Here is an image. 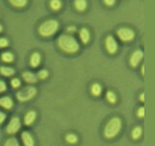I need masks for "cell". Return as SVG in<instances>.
Instances as JSON below:
<instances>
[{
  "label": "cell",
  "mask_w": 155,
  "mask_h": 146,
  "mask_svg": "<svg viewBox=\"0 0 155 146\" xmlns=\"http://www.w3.org/2000/svg\"><path fill=\"white\" fill-rule=\"evenodd\" d=\"M105 3L107 5H109V6H111V5H114V3L115 2V0H104Z\"/></svg>",
  "instance_id": "obj_30"
},
{
  "label": "cell",
  "mask_w": 155,
  "mask_h": 146,
  "mask_svg": "<svg viewBox=\"0 0 155 146\" xmlns=\"http://www.w3.org/2000/svg\"><path fill=\"white\" fill-rule=\"evenodd\" d=\"M75 5L78 10L84 11V10L86 8V0H76Z\"/></svg>",
  "instance_id": "obj_15"
},
{
  "label": "cell",
  "mask_w": 155,
  "mask_h": 146,
  "mask_svg": "<svg viewBox=\"0 0 155 146\" xmlns=\"http://www.w3.org/2000/svg\"><path fill=\"white\" fill-rule=\"evenodd\" d=\"M5 145H7V146H10V145H15V146H17L18 145V141L15 139V138H10L6 141V143H5Z\"/></svg>",
  "instance_id": "obj_24"
},
{
  "label": "cell",
  "mask_w": 155,
  "mask_h": 146,
  "mask_svg": "<svg viewBox=\"0 0 155 146\" xmlns=\"http://www.w3.org/2000/svg\"><path fill=\"white\" fill-rule=\"evenodd\" d=\"M119 38L123 41H130L134 38V32L129 28H120L117 31Z\"/></svg>",
  "instance_id": "obj_5"
},
{
  "label": "cell",
  "mask_w": 155,
  "mask_h": 146,
  "mask_svg": "<svg viewBox=\"0 0 155 146\" xmlns=\"http://www.w3.org/2000/svg\"><path fill=\"white\" fill-rule=\"evenodd\" d=\"M106 47L107 50L109 51L110 54H114L117 50V43L114 40V38L113 36H108L106 39Z\"/></svg>",
  "instance_id": "obj_7"
},
{
  "label": "cell",
  "mask_w": 155,
  "mask_h": 146,
  "mask_svg": "<svg viewBox=\"0 0 155 146\" xmlns=\"http://www.w3.org/2000/svg\"><path fill=\"white\" fill-rule=\"evenodd\" d=\"M121 128V121L119 118H113L107 124L105 128V135L108 138H111L119 133Z\"/></svg>",
  "instance_id": "obj_2"
},
{
  "label": "cell",
  "mask_w": 155,
  "mask_h": 146,
  "mask_svg": "<svg viewBox=\"0 0 155 146\" xmlns=\"http://www.w3.org/2000/svg\"><path fill=\"white\" fill-rule=\"evenodd\" d=\"M23 79L28 83H35L37 81V77L35 74L31 72H24L23 73Z\"/></svg>",
  "instance_id": "obj_12"
},
{
  "label": "cell",
  "mask_w": 155,
  "mask_h": 146,
  "mask_svg": "<svg viewBox=\"0 0 155 146\" xmlns=\"http://www.w3.org/2000/svg\"><path fill=\"white\" fill-rule=\"evenodd\" d=\"M21 137H22V140H23V142H24V144H25V145L32 146V145L34 144V140H33V138L31 137L30 134H28L27 131H24V133H22Z\"/></svg>",
  "instance_id": "obj_10"
},
{
  "label": "cell",
  "mask_w": 155,
  "mask_h": 146,
  "mask_svg": "<svg viewBox=\"0 0 155 146\" xmlns=\"http://www.w3.org/2000/svg\"><path fill=\"white\" fill-rule=\"evenodd\" d=\"M51 6L53 10H58L61 7V2L59 0H51Z\"/></svg>",
  "instance_id": "obj_21"
},
{
  "label": "cell",
  "mask_w": 155,
  "mask_h": 146,
  "mask_svg": "<svg viewBox=\"0 0 155 146\" xmlns=\"http://www.w3.org/2000/svg\"><path fill=\"white\" fill-rule=\"evenodd\" d=\"M5 90H6V85H5V83L0 81V92H4Z\"/></svg>",
  "instance_id": "obj_28"
},
{
  "label": "cell",
  "mask_w": 155,
  "mask_h": 146,
  "mask_svg": "<svg viewBox=\"0 0 155 146\" xmlns=\"http://www.w3.org/2000/svg\"><path fill=\"white\" fill-rule=\"evenodd\" d=\"M58 28V23L55 19H48V21L43 23L39 28V32L43 36H51Z\"/></svg>",
  "instance_id": "obj_3"
},
{
  "label": "cell",
  "mask_w": 155,
  "mask_h": 146,
  "mask_svg": "<svg viewBox=\"0 0 155 146\" xmlns=\"http://www.w3.org/2000/svg\"><path fill=\"white\" fill-rule=\"evenodd\" d=\"M5 119H6V116H5L4 113H2V112L0 111V124H1Z\"/></svg>",
  "instance_id": "obj_31"
},
{
  "label": "cell",
  "mask_w": 155,
  "mask_h": 146,
  "mask_svg": "<svg viewBox=\"0 0 155 146\" xmlns=\"http://www.w3.org/2000/svg\"><path fill=\"white\" fill-rule=\"evenodd\" d=\"M39 77L41 78V79H45V78L48 77V71L47 70H41L40 72H39Z\"/></svg>",
  "instance_id": "obj_25"
},
{
  "label": "cell",
  "mask_w": 155,
  "mask_h": 146,
  "mask_svg": "<svg viewBox=\"0 0 155 146\" xmlns=\"http://www.w3.org/2000/svg\"><path fill=\"white\" fill-rule=\"evenodd\" d=\"M19 128H21V121L17 117H15L9 123L7 127V131L9 134H15L19 130Z\"/></svg>",
  "instance_id": "obj_6"
},
{
  "label": "cell",
  "mask_w": 155,
  "mask_h": 146,
  "mask_svg": "<svg viewBox=\"0 0 155 146\" xmlns=\"http://www.w3.org/2000/svg\"><path fill=\"white\" fill-rule=\"evenodd\" d=\"M0 31H2V26H0Z\"/></svg>",
  "instance_id": "obj_34"
},
{
  "label": "cell",
  "mask_w": 155,
  "mask_h": 146,
  "mask_svg": "<svg viewBox=\"0 0 155 146\" xmlns=\"http://www.w3.org/2000/svg\"><path fill=\"white\" fill-rule=\"evenodd\" d=\"M91 92L94 96H99L102 92V88L99 84H94L91 88Z\"/></svg>",
  "instance_id": "obj_18"
},
{
  "label": "cell",
  "mask_w": 155,
  "mask_h": 146,
  "mask_svg": "<svg viewBox=\"0 0 155 146\" xmlns=\"http://www.w3.org/2000/svg\"><path fill=\"white\" fill-rule=\"evenodd\" d=\"M2 60L6 62H11L14 60V56L11 53H4L2 55Z\"/></svg>",
  "instance_id": "obj_19"
},
{
  "label": "cell",
  "mask_w": 155,
  "mask_h": 146,
  "mask_svg": "<svg viewBox=\"0 0 155 146\" xmlns=\"http://www.w3.org/2000/svg\"><path fill=\"white\" fill-rule=\"evenodd\" d=\"M58 45L64 52L67 53H76L79 50V44L77 40L72 36L62 35L58 39Z\"/></svg>",
  "instance_id": "obj_1"
},
{
  "label": "cell",
  "mask_w": 155,
  "mask_h": 146,
  "mask_svg": "<svg viewBox=\"0 0 155 146\" xmlns=\"http://www.w3.org/2000/svg\"><path fill=\"white\" fill-rule=\"evenodd\" d=\"M138 116L139 117H143L144 116V108L142 107V108H140L139 111H138Z\"/></svg>",
  "instance_id": "obj_29"
},
{
  "label": "cell",
  "mask_w": 155,
  "mask_h": 146,
  "mask_svg": "<svg viewBox=\"0 0 155 146\" xmlns=\"http://www.w3.org/2000/svg\"><path fill=\"white\" fill-rule=\"evenodd\" d=\"M0 105H1L2 107H4V108L9 109L13 106V101L8 96L1 97V99H0Z\"/></svg>",
  "instance_id": "obj_9"
},
{
  "label": "cell",
  "mask_w": 155,
  "mask_h": 146,
  "mask_svg": "<svg viewBox=\"0 0 155 146\" xmlns=\"http://www.w3.org/2000/svg\"><path fill=\"white\" fill-rule=\"evenodd\" d=\"M35 118H36V112L30 111L24 117V122H25L26 125H31L33 123V121L35 120Z\"/></svg>",
  "instance_id": "obj_11"
},
{
  "label": "cell",
  "mask_w": 155,
  "mask_h": 146,
  "mask_svg": "<svg viewBox=\"0 0 155 146\" xmlns=\"http://www.w3.org/2000/svg\"><path fill=\"white\" fill-rule=\"evenodd\" d=\"M143 52L142 51H136L132 57H131V60H130V63H131V65L136 67L138 64H139V62L142 61V58H143Z\"/></svg>",
  "instance_id": "obj_8"
},
{
  "label": "cell",
  "mask_w": 155,
  "mask_h": 146,
  "mask_svg": "<svg viewBox=\"0 0 155 146\" xmlns=\"http://www.w3.org/2000/svg\"><path fill=\"white\" fill-rule=\"evenodd\" d=\"M76 28L75 27H69V31H75Z\"/></svg>",
  "instance_id": "obj_33"
},
{
  "label": "cell",
  "mask_w": 155,
  "mask_h": 146,
  "mask_svg": "<svg viewBox=\"0 0 155 146\" xmlns=\"http://www.w3.org/2000/svg\"><path fill=\"white\" fill-rule=\"evenodd\" d=\"M9 1L16 7H23L27 3V0H9Z\"/></svg>",
  "instance_id": "obj_17"
},
{
  "label": "cell",
  "mask_w": 155,
  "mask_h": 146,
  "mask_svg": "<svg viewBox=\"0 0 155 146\" xmlns=\"http://www.w3.org/2000/svg\"><path fill=\"white\" fill-rule=\"evenodd\" d=\"M140 100H142V101H144V94H143V92L142 95H140Z\"/></svg>",
  "instance_id": "obj_32"
},
{
  "label": "cell",
  "mask_w": 155,
  "mask_h": 146,
  "mask_svg": "<svg viewBox=\"0 0 155 146\" xmlns=\"http://www.w3.org/2000/svg\"><path fill=\"white\" fill-rule=\"evenodd\" d=\"M8 46V41L5 38H0V47H6Z\"/></svg>",
  "instance_id": "obj_27"
},
{
  "label": "cell",
  "mask_w": 155,
  "mask_h": 146,
  "mask_svg": "<svg viewBox=\"0 0 155 146\" xmlns=\"http://www.w3.org/2000/svg\"><path fill=\"white\" fill-rule=\"evenodd\" d=\"M0 71H1V73L3 75L5 76H11L13 75L14 73H15V70L12 69V68H10V67H1L0 68Z\"/></svg>",
  "instance_id": "obj_16"
},
{
  "label": "cell",
  "mask_w": 155,
  "mask_h": 146,
  "mask_svg": "<svg viewBox=\"0 0 155 146\" xmlns=\"http://www.w3.org/2000/svg\"><path fill=\"white\" fill-rule=\"evenodd\" d=\"M140 134H142V128H140V127H137V128H135L133 133H132V135H133V138L135 139H138Z\"/></svg>",
  "instance_id": "obj_20"
},
{
  "label": "cell",
  "mask_w": 155,
  "mask_h": 146,
  "mask_svg": "<svg viewBox=\"0 0 155 146\" xmlns=\"http://www.w3.org/2000/svg\"><path fill=\"white\" fill-rule=\"evenodd\" d=\"M30 61H31V65L32 66H34V67L38 66L39 63H40V61H41V57H40V55H39V54H37V53L33 54L32 57H31Z\"/></svg>",
  "instance_id": "obj_13"
},
{
  "label": "cell",
  "mask_w": 155,
  "mask_h": 146,
  "mask_svg": "<svg viewBox=\"0 0 155 146\" xmlns=\"http://www.w3.org/2000/svg\"><path fill=\"white\" fill-rule=\"evenodd\" d=\"M66 139H67L68 142H70V143H75V142H77V140H78L77 136L75 134H68L66 136Z\"/></svg>",
  "instance_id": "obj_23"
},
{
  "label": "cell",
  "mask_w": 155,
  "mask_h": 146,
  "mask_svg": "<svg viewBox=\"0 0 155 146\" xmlns=\"http://www.w3.org/2000/svg\"><path fill=\"white\" fill-rule=\"evenodd\" d=\"M80 35H81V39L82 42H84V43L88 42V40H89V32H88V30H87L86 28H82L81 29Z\"/></svg>",
  "instance_id": "obj_14"
},
{
  "label": "cell",
  "mask_w": 155,
  "mask_h": 146,
  "mask_svg": "<svg viewBox=\"0 0 155 146\" xmlns=\"http://www.w3.org/2000/svg\"><path fill=\"white\" fill-rule=\"evenodd\" d=\"M107 99H108V100L110 102H111V103H114V102H115V100H116L115 95L113 92H109L108 94H107Z\"/></svg>",
  "instance_id": "obj_22"
},
{
  "label": "cell",
  "mask_w": 155,
  "mask_h": 146,
  "mask_svg": "<svg viewBox=\"0 0 155 146\" xmlns=\"http://www.w3.org/2000/svg\"><path fill=\"white\" fill-rule=\"evenodd\" d=\"M36 94V89L33 87H25L23 88L22 90H21L18 92V100H21V101H25L32 99V97L35 96Z\"/></svg>",
  "instance_id": "obj_4"
},
{
  "label": "cell",
  "mask_w": 155,
  "mask_h": 146,
  "mask_svg": "<svg viewBox=\"0 0 155 146\" xmlns=\"http://www.w3.org/2000/svg\"><path fill=\"white\" fill-rule=\"evenodd\" d=\"M11 84H12V86L14 87V88H18V87H19V85H21V81H19L18 79H13L12 80V82H11Z\"/></svg>",
  "instance_id": "obj_26"
}]
</instances>
